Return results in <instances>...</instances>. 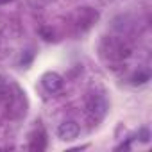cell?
<instances>
[{
	"mask_svg": "<svg viewBox=\"0 0 152 152\" xmlns=\"http://www.w3.org/2000/svg\"><path fill=\"white\" fill-rule=\"evenodd\" d=\"M63 86H64V79L57 72H47V73L41 75V88L47 93H50V95L59 93L63 90Z\"/></svg>",
	"mask_w": 152,
	"mask_h": 152,
	"instance_id": "cell-4",
	"label": "cell"
},
{
	"mask_svg": "<svg viewBox=\"0 0 152 152\" xmlns=\"http://www.w3.org/2000/svg\"><path fill=\"white\" fill-rule=\"evenodd\" d=\"M138 140L141 143H148L150 141V131H148V127H141L138 131Z\"/></svg>",
	"mask_w": 152,
	"mask_h": 152,
	"instance_id": "cell-7",
	"label": "cell"
},
{
	"mask_svg": "<svg viewBox=\"0 0 152 152\" xmlns=\"http://www.w3.org/2000/svg\"><path fill=\"white\" fill-rule=\"evenodd\" d=\"M99 20V13L91 7H84L77 13V16H75V27H77L81 32H86L95 22Z\"/></svg>",
	"mask_w": 152,
	"mask_h": 152,
	"instance_id": "cell-5",
	"label": "cell"
},
{
	"mask_svg": "<svg viewBox=\"0 0 152 152\" xmlns=\"http://www.w3.org/2000/svg\"><path fill=\"white\" fill-rule=\"evenodd\" d=\"M11 0H0V6H6V4H9Z\"/></svg>",
	"mask_w": 152,
	"mask_h": 152,
	"instance_id": "cell-8",
	"label": "cell"
},
{
	"mask_svg": "<svg viewBox=\"0 0 152 152\" xmlns=\"http://www.w3.org/2000/svg\"><path fill=\"white\" fill-rule=\"evenodd\" d=\"M56 134L61 141H73L77 140L79 134H81V125L75 122V120H64L57 125L56 129Z\"/></svg>",
	"mask_w": 152,
	"mask_h": 152,
	"instance_id": "cell-3",
	"label": "cell"
},
{
	"mask_svg": "<svg viewBox=\"0 0 152 152\" xmlns=\"http://www.w3.org/2000/svg\"><path fill=\"white\" fill-rule=\"evenodd\" d=\"M84 109H86V116L93 124L102 122L109 111V104H107L106 95L102 91H90L86 95V100H84Z\"/></svg>",
	"mask_w": 152,
	"mask_h": 152,
	"instance_id": "cell-2",
	"label": "cell"
},
{
	"mask_svg": "<svg viewBox=\"0 0 152 152\" xmlns=\"http://www.w3.org/2000/svg\"><path fill=\"white\" fill-rule=\"evenodd\" d=\"M99 56L107 63H122L125 59H129L132 56V47L124 41L122 38H115V36H104L99 43Z\"/></svg>",
	"mask_w": 152,
	"mask_h": 152,
	"instance_id": "cell-1",
	"label": "cell"
},
{
	"mask_svg": "<svg viewBox=\"0 0 152 152\" xmlns=\"http://www.w3.org/2000/svg\"><path fill=\"white\" fill-rule=\"evenodd\" d=\"M148 79H150V73H148L147 70H141V72H136L132 77H131V84H132V86H141V84H145Z\"/></svg>",
	"mask_w": 152,
	"mask_h": 152,
	"instance_id": "cell-6",
	"label": "cell"
}]
</instances>
